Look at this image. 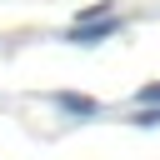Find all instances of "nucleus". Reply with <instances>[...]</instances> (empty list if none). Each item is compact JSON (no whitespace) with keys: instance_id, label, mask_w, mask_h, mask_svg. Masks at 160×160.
<instances>
[{"instance_id":"obj_1","label":"nucleus","mask_w":160,"mask_h":160,"mask_svg":"<svg viewBox=\"0 0 160 160\" xmlns=\"http://www.w3.org/2000/svg\"><path fill=\"white\" fill-rule=\"evenodd\" d=\"M115 30H120V20L95 15V20H80V25L70 30V40H75V45H95V40H105V35H115Z\"/></svg>"},{"instance_id":"obj_2","label":"nucleus","mask_w":160,"mask_h":160,"mask_svg":"<svg viewBox=\"0 0 160 160\" xmlns=\"http://www.w3.org/2000/svg\"><path fill=\"white\" fill-rule=\"evenodd\" d=\"M55 105H60V110H70V115H95V110H100L90 95H75V90H60V95H55Z\"/></svg>"},{"instance_id":"obj_3","label":"nucleus","mask_w":160,"mask_h":160,"mask_svg":"<svg viewBox=\"0 0 160 160\" xmlns=\"http://www.w3.org/2000/svg\"><path fill=\"white\" fill-rule=\"evenodd\" d=\"M135 125H160V110H155V105H145V110L135 115Z\"/></svg>"},{"instance_id":"obj_4","label":"nucleus","mask_w":160,"mask_h":160,"mask_svg":"<svg viewBox=\"0 0 160 160\" xmlns=\"http://www.w3.org/2000/svg\"><path fill=\"white\" fill-rule=\"evenodd\" d=\"M140 105H160V85H145L140 90Z\"/></svg>"}]
</instances>
